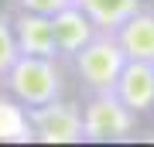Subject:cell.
I'll return each mask as SVG.
<instances>
[{"label": "cell", "instance_id": "3957f363", "mask_svg": "<svg viewBox=\"0 0 154 147\" xmlns=\"http://www.w3.org/2000/svg\"><path fill=\"white\" fill-rule=\"evenodd\" d=\"M137 120L116 93H89L82 103V133L86 144H123L137 137Z\"/></svg>", "mask_w": 154, "mask_h": 147}, {"label": "cell", "instance_id": "7c38bea8", "mask_svg": "<svg viewBox=\"0 0 154 147\" xmlns=\"http://www.w3.org/2000/svg\"><path fill=\"white\" fill-rule=\"evenodd\" d=\"M14 4V11H34V14H58V11H65V7H72L75 0H11Z\"/></svg>", "mask_w": 154, "mask_h": 147}, {"label": "cell", "instance_id": "5b68a950", "mask_svg": "<svg viewBox=\"0 0 154 147\" xmlns=\"http://www.w3.org/2000/svg\"><path fill=\"white\" fill-rule=\"evenodd\" d=\"M113 93L123 99L137 116L154 113V62H134L127 58V65L116 79Z\"/></svg>", "mask_w": 154, "mask_h": 147}, {"label": "cell", "instance_id": "9c48e42d", "mask_svg": "<svg viewBox=\"0 0 154 147\" xmlns=\"http://www.w3.org/2000/svg\"><path fill=\"white\" fill-rule=\"evenodd\" d=\"M34 130L28 120V106L17 103V99L7 93H0V144H31Z\"/></svg>", "mask_w": 154, "mask_h": 147}, {"label": "cell", "instance_id": "7a4b0ae2", "mask_svg": "<svg viewBox=\"0 0 154 147\" xmlns=\"http://www.w3.org/2000/svg\"><path fill=\"white\" fill-rule=\"evenodd\" d=\"M69 62H72V75H75L79 89L89 96V93H113L116 79L127 65V55L113 31H96V38L82 51H75Z\"/></svg>", "mask_w": 154, "mask_h": 147}, {"label": "cell", "instance_id": "277c9868", "mask_svg": "<svg viewBox=\"0 0 154 147\" xmlns=\"http://www.w3.org/2000/svg\"><path fill=\"white\" fill-rule=\"evenodd\" d=\"M28 120L34 130V140L41 144H82V106L72 99H51L45 106H28Z\"/></svg>", "mask_w": 154, "mask_h": 147}, {"label": "cell", "instance_id": "8992f818", "mask_svg": "<svg viewBox=\"0 0 154 147\" xmlns=\"http://www.w3.org/2000/svg\"><path fill=\"white\" fill-rule=\"evenodd\" d=\"M51 31H55V51H58V58H65V62L96 38V24L89 21V14L79 4L51 14Z\"/></svg>", "mask_w": 154, "mask_h": 147}, {"label": "cell", "instance_id": "ba28073f", "mask_svg": "<svg viewBox=\"0 0 154 147\" xmlns=\"http://www.w3.org/2000/svg\"><path fill=\"white\" fill-rule=\"evenodd\" d=\"M113 34H116V41H120V48H123L127 58L154 62V7L140 4Z\"/></svg>", "mask_w": 154, "mask_h": 147}, {"label": "cell", "instance_id": "52a82bcc", "mask_svg": "<svg viewBox=\"0 0 154 147\" xmlns=\"http://www.w3.org/2000/svg\"><path fill=\"white\" fill-rule=\"evenodd\" d=\"M11 24H14V38H17V51L21 55H48V58H58L55 31H51V17L48 14L14 11Z\"/></svg>", "mask_w": 154, "mask_h": 147}, {"label": "cell", "instance_id": "8fae6325", "mask_svg": "<svg viewBox=\"0 0 154 147\" xmlns=\"http://www.w3.org/2000/svg\"><path fill=\"white\" fill-rule=\"evenodd\" d=\"M17 38H14V24H11V14L0 11V79H4V72L14 65L17 58Z\"/></svg>", "mask_w": 154, "mask_h": 147}, {"label": "cell", "instance_id": "30bf717a", "mask_svg": "<svg viewBox=\"0 0 154 147\" xmlns=\"http://www.w3.org/2000/svg\"><path fill=\"white\" fill-rule=\"evenodd\" d=\"M96 24V31H116L144 0H75Z\"/></svg>", "mask_w": 154, "mask_h": 147}, {"label": "cell", "instance_id": "6da1fadb", "mask_svg": "<svg viewBox=\"0 0 154 147\" xmlns=\"http://www.w3.org/2000/svg\"><path fill=\"white\" fill-rule=\"evenodd\" d=\"M0 86L24 106H45L65 96V69L48 55H17Z\"/></svg>", "mask_w": 154, "mask_h": 147}]
</instances>
